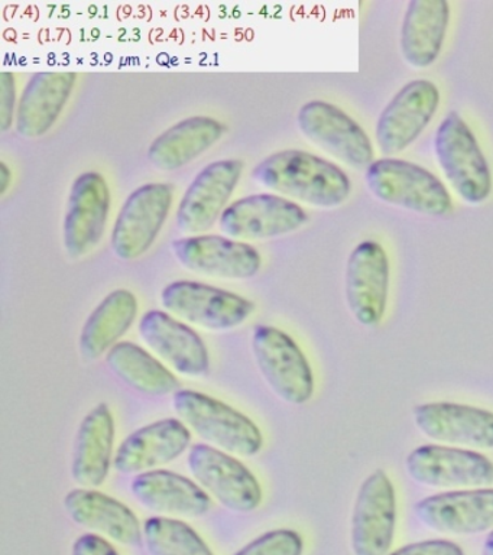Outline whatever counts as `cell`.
Wrapping results in <instances>:
<instances>
[{
	"mask_svg": "<svg viewBox=\"0 0 493 555\" xmlns=\"http://www.w3.org/2000/svg\"><path fill=\"white\" fill-rule=\"evenodd\" d=\"M252 178L275 194L320 208L339 207L352 193V182L339 165L301 150L267 156L254 168Z\"/></svg>",
	"mask_w": 493,
	"mask_h": 555,
	"instance_id": "1",
	"label": "cell"
},
{
	"mask_svg": "<svg viewBox=\"0 0 493 555\" xmlns=\"http://www.w3.org/2000/svg\"><path fill=\"white\" fill-rule=\"evenodd\" d=\"M172 408L189 428L216 449L241 457H252L262 450L261 429L226 402L183 389L174 393Z\"/></svg>",
	"mask_w": 493,
	"mask_h": 555,
	"instance_id": "2",
	"label": "cell"
},
{
	"mask_svg": "<svg viewBox=\"0 0 493 555\" xmlns=\"http://www.w3.org/2000/svg\"><path fill=\"white\" fill-rule=\"evenodd\" d=\"M367 189L380 202L418 212L440 217L453 208L447 186L427 168L410 160L385 156L366 168Z\"/></svg>",
	"mask_w": 493,
	"mask_h": 555,
	"instance_id": "3",
	"label": "cell"
},
{
	"mask_svg": "<svg viewBox=\"0 0 493 555\" xmlns=\"http://www.w3.org/2000/svg\"><path fill=\"white\" fill-rule=\"evenodd\" d=\"M434 154L450 185L466 203L491 197L493 178L478 139L457 112H449L434 137Z\"/></svg>",
	"mask_w": 493,
	"mask_h": 555,
	"instance_id": "4",
	"label": "cell"
},
{
	"mask_svg": "<svg viewBox=\"0 0 493 555\" xmlns=\"http://www.w3.org/2000/svg\"><path fill=\"white\" fill-rule=\"evenodd\" d=\"M252 353L263 380L276 397L289 405H304L313 398V369L289 334L272 325H258L252 332Z\"/></svg>",
	"mask_w": 493,
	"mask_h": 555,
	"instance_id": "5",
	"label": "cell"
},
{
	"mask_svg": "<svg viewBox=\"0 0 493 555\" xmlns=\"http://www.w3.org/2000/svg\"><path fill=\"white\" fill-rule=\"evenodd\" d=\"M404 466L410 479L426 488L460 490L493 486V462L476 450L424 444L406 455Z\"/></svg>",
	"mask_w": 493,
	"mask_h": 555,
	"instance_id": "6",
	"label": "cell"
},
{
	"mask_svg": "<svg viewBox=\"0 0 493 555\" xmlns=\"http://www.w3.org/2000/svg\"><path fill=\"white\" fill-rule=\"evenodd\" d=\"M174 202V186L148 182L129 194L112 230L116 258L133 260L144 256L157 241Z\"/></svg>",
	"mask_w": 493,
	"mask_h": 555,
	"instance_id": "7",
	"label": "cell"
},
{
	"mask_svg": "<svg viewBox=\"0 0 493 555\" xmlns=\"http://www.w3.org/2000/svg\"><path fill=\"white\" fill-rule=\"evenodd\" d=\"M398 502L395 486L382 468L359 486L350 518L353 555H388L395 540Z\"/></svg>",
	"mask_w": 493,
	"mask_h": 555,
	"instance_id": "8",
	"label": "cell"
},
{
	"mask_svg": "<svg viewBox=\"0 0 493 555\" xmlns=\"http://www.w3.org/2000/svg\"><path fill=\"white\" fill-rule=\"evenodd\" d=\"M168 312L211 332L239 327L254 314L255 304L231 291L196 281H176L161 293Z\"/></svg>",
	"mask_w": 493,
	"mask_h": 555,
	"instance_id": "9",
	"label": "cell"
},
{
	"mask_svg": "<svg viewBox=\"0 0 493 555\" xmlns=\"http://www.w3.org/2000/svg\"><path fill=\"white\" fill-rule=\"evenodd\" d=\"M187 466L198 485L228 511L250 514L261 506V483L235 455L196 444L189 451Z\"/></svg>",
	"mask_w": 493,
	"mask_h": 555,
	"instance_id": "10",
	"label": "cell"
},
{
	"mask_svg": "<svg viewBox=\"0 0 493 555\" xmlns=\"http://www.w3.org/2000/svg\"><path fill=\"white\" fill-rule=\"evenodd\" d=\"M297 124L307 139L349 167L366 171L375 160L369 134L336 104L311 100L298 111Z\"/></svg>",
	"mask_w": 493,
	"mask_h": 555,
	"instance_id": "11",
	"label": "cell"
},
{
	"mask_svg": "<svg viewBox=\"0 0 493 555\" xmlns=\"http://www.w3.org/2000/svg\"><path fill=\"white\" fill-rule=\"evenodd\" d=\"M440 106V90L431 80L406 82L376 120L375 137L380 152L391 156L413 145L430 125Z\"/></svg>",
	"mask_w": 493,
	"mask_h": 555,
	"instance_id": "12",
	"label": "cell"
},
{
	"mask_svg": "<svg viewBox=\"0 0 493 555\" xmlns=\"http://www.w3.org/2000/svg\"><path fill=\"white\" fill-rule=\"evenodd\" d=\"M309 221L304 208L283 195L250 194L229 204L219 220L224 236L265 241L297 232Z\"/></svg>",
	"mask_w": 493,
	"mask_h": 555,
	"instance_id": "13",
	"label": "cell"
},
{
	"mask_svg": "<svg viewBox=\"0 0 493 555\" xmlns=\"http://www.w3.org/2000/svg\"><path fill=\"white\" fill-rule=\"evenodd\" d=\"M391 284V264L384 246L363 241L350 251L346 264V302L363 327H376L384 320Z\"/></svg>",
	"mask_w": 493,
	"mask_h": 555,
	"instance_id": "14",
	"label": "cell"
},
{
	"mask_svg": "<svg viewBox=\"0 0 493 555\" xmlns=\"http://www.w3.org/2000/svg\"><path fill=\"white\" fill-rule=\"evenodd\" d=\"M245 164L241 159H219L206 165L194 177L177 208L176 221L181 232L197 236L213 228L229 206Z\"/></svg>",
	"mask_w": 493,
	"mask_h": 555,
	"instance_id": "15",
	"label": "cell"
},
{
	"mask_svg": "<svg viewBox=\"0 0 493 555\" xmlns=\"http://www.w3.org/2000/svg\"><path fill=\"white\" fill-rule=\"evenodd\" d=\"M111 212V190L101 172L80 173L73 182L64 217V247L72 259L96 249Z\"/></svg>",
	"mask_w": 493,
	"mask_h": 555,
	"instance_id": "16",
	"label": "cell"
},
{
	"mask_svg": "<svg viewBox=\"0 0 493 555\" xmlns=\"http://www.w3.org/2000/svg\"><path fill=\"white\" fill-rule=\"evenodd\" d=\"M171 249L189 271L222 280H250L262 267L261 254L255 246L220 234L177 238Z\"/></svg>",
	"mask_w": 493,
	"mask_h": 555,
	"instance_id": "17",
	"label": "cell"
},
{
	"mask_svg": "<svg viewBox=\"0 0 493 555\" xmlns=\"http://www.w3.org/2000/svg\"><path fill=\"white\" fill-rule=\"evenodd\" d=\"M414 515L431 531L471 537L493 531V488L445 490L414 505Z\"/></svg>",
	"mask_w": 493,
	"mask_h": 555,
	"instance_id": "18",
	"label": "cell"
},
{
	"mask_svg": "<svg viewBox=\"0 0 493 555\" xmlns=\"http://www.w3.org/2000/svg\"><path fill=\"white\" fill-rule=\"evenodd\" d=\"M418 431L436 444L493 450V412L457 402L418 403L413 410Z\"/></svg>",
	"mask_w": 493,
	"mask_h": 555,
	"instance_id": "19",
	"label": "cell"
},
{
	"mask_svg": "<svg viewBox=\"0 0 493 555\" xmlns=\"http://www.w3.org/2000/svg\"><path fill=\"white\" fill-rule=\"evenodd\" d=\"M192 444V433L181 420L166 418L144 425L125 438L116 450L114 466L120 475L158 470L181 457Z\"/></svg>",
	"mask_w": 493,
	"mask_h": 555,
	"instance_id": "20",
	"label": "cell"
},
{
	"mask_svg": "<svg viewBox=\"0 0 493 555\" xmlns=\"http://www.w3.org/2000/svg\"><path fill=\"white\" fill-rule=\"evenodd\" d=\"M138 330L142 341L180 375L202 377L209 372L210 356L205 341L170 312L146 311Z\"/></svg>",
	"mask_w": 493,
	"mask_h": 555,
	"instance_id": "21",
	"label": "cell"
},
{
	"mask_svg": "<svg viewBox=\"0 0 493 555\" xmlns=\"http://www.w3.org/2000/svg\"><path fill=\"white\" fill-rule=\"evenodd\" d=\"M115 418L109 405L98 403L81 420L75 438L72 477L86 489L105 483L112 467L115 447Z\"/></svg>",
	"mask_w": 493,
	"mask_h": 555,
	"instance_id": "22",
	"label": "cell"
},
{
	"mask_svg": "<svg viewBox=\"0 0 493 555\" xmlns=\"http://www.w3.org/2000/svg\"><path fill=\"white\" fill-rule=\"evenodd\" d=\"M64 509L73 522L101 532L119 544L138 546L144 541V529L135 512L109 494L94 489H75L64 498Z\"/></svg>",
	"mask_w": 493,
	"mask_h": 555,
	"instance_id": "23",
	"label": "cell"
},
{
	"mask_svg": "<svg viewBox=\"0 0 493 555\" xmlns=\"http://www.w3.org/2000/svg\"><path fill=\"white\" fill-rule=\"evenodd\" d=\"M76 81L77 74L70 72L34 74L18 100L16 132L27 139L49 133L70 100Z\"/></svg>",
	"mask_w": 493,
	"mask_h": 555,
	"instance_id": "24",
	"label": "cell"
},
{
	"mask_svg": "<svg viewBox=\"0 0 493 555\" xmlns=\"http://www.w3.org/2000/svg\"><path fill=\"white\" fill-rule=\"evenodd\" d=\"M131 492L142 506L161 516L198 518L211 509L210 494L200 485L164 468L133 477Z\"/></svg>",
	"mask_w": 493,
	"mask_h": 555,
	"instance_id": "25",
	"label": "cell"
},
{
	"mask_svg": "<svg viewBox=\"0 0 493 555\" xmlns=\"http://www.w3.org/2000/svg\"><path fill=\"white\" fill-rule=\"evenodd\" d=\"M450 24L445 0H413L406 4L400 34L402 56L415 68L434 64L443 50Z\"/></svg>",
	"mask_w": 493,
	"mask_h": 555,
	"instance_id": "26",
	"label": "cell"
},
{
	"mask_svg": "<svg viewBox=\"0 0 493 555\" xmlns=\"http://www.w3.org/2000/svg\"><path fill=\"white\" fill-rule=\"evenodd\" d=\"M224 132L226 126L213 117L190 116L154 139L148 150L150 163L161 171L187 167L216 145Z\"/></svg>",
	"mask_w": 493,
	"mask_h": 555,
	"instance_id": "27",
	"label": "cell"
},
{
	"mask_svg": "<svg viewBox=\"0 0 493 555\" xmlns=\"http://www.w3.org/2000/svg\"><path fill=\"white\" fill-rule=\"evenodd\" d=\"M140 304L129 289L112 291L88 317L79 337V349L88 360L101 359L135 323Z\"/></svg>",
	"mask_w": 493,
	"mask_h": 555,
	"instance_id": "28",
	"label": "cell"
},
{
	"mask_svg": "<svg viewBox=\"0 0 493 555\" xmlns=\"http://www.w3.org/2000/svg\"><path fill=\"white\" fill-rule=\"evenodd\" d=\"M106 364L118 379L142 395L167 397L180 390L174 373L135 343L119 341L112 347Z\"/></svg>",
	"mask_w": 493,
	"mask_h": 555,
	"instance_id": "29",
	"label": "cell"
},
{
	"mask_svg": "<svg viewBox=\"0 0 493 555\" xmlns=\"http://www.w3.org/2000/svg\"><path fill=\"white\" fill-rule=\"evenodd\" d=\"M142 529L150 555H215L203 538L184 520L170 516H151Z\"/></svg>",
	"mask_w": 493,
	"mask_h": 555,
	"instance_id": "30",
	"label": "cell"
},
{
	"mask_svg": "<svg viewBox=\"0 0 493 555\" xmlns=\"http://www.w3.org/2000/svg\"><path fill=\"white\" fill-rule=\"evenodd\" d=\"M304 540L294 529H272L255 538L233 555H302Z\"/></svg>",
	"mask_w": 493,
	"mask_h": 555,
	"instance_id": "31",
	"label": "cell"
},
{
	"mask_svg": "<svg viewBox=\"0 0 493 555\" xmlns=\"http://www.w3.org/2000/svg\"><path fill=\"white\" fill-rule=\"evenodd\" d=\"M16 86L12 73L0 74V129L8 132L12 128L16 116Z\"/></svg>",
	"mask_w": 493,
	"mask_h": 555,
	"instance_id": "32",
	"label": "cell"
},
{
	"mask_svg": "<svg viewBox=\"0 0 493 555\" xmlns=\"http://www.w3.org/2000/svg\"><path fill=\"white\" fill-rule=\"evenodd\" d=\"M388 555H465L462 546L450 540L411 542Z\"/></svg>",
	"mask_w": 493,
	"mask_h": 555,
	"instance_id": "33",
	"label": "cell"
},
{
	"mask_svg": "<svg viewBox=\"0 0 493 555\" xmlns=\"http://www.w3.org/2000/svg\"><path fill=\"white\" fill-rule=\"evenodd\" d=\"M72 555H119L109 541L96 533H85L73 544Z\"/></svg>",
	"mask_w": 493,
	"mask_h": 555,
	"instance_id": "34",
	"label": "cell"
},
{
	"mask_svg": "<svg viewBox=\"0 0 493 555\" xmlns=\"http://www.w3.org/2000/svg\"><path fill=\"white\" fill-rule=\"evenodd\" d=\"M12 182V171L5 163H0V195H5Z\"/></svg>",
	"mask_w": 493,
	"mask_h": 555,
	"instance_id": "35",
	"label": "cell"
},
{
	"mask_svg": "<svg viewBox=\"0 0 493 555\" xmlns=\"http://www.w3.org/2000/svg\"><path fill=\"white\" fill-rule=\"evenodd\" d=\"M482 555H493V531L488 532L486 540L483 542Z\"/></svg>",
	"mask_w": 493,
	"mask_h": 555,
	"instance_id": "36",
	"label": "cell"
}]
</instances>
